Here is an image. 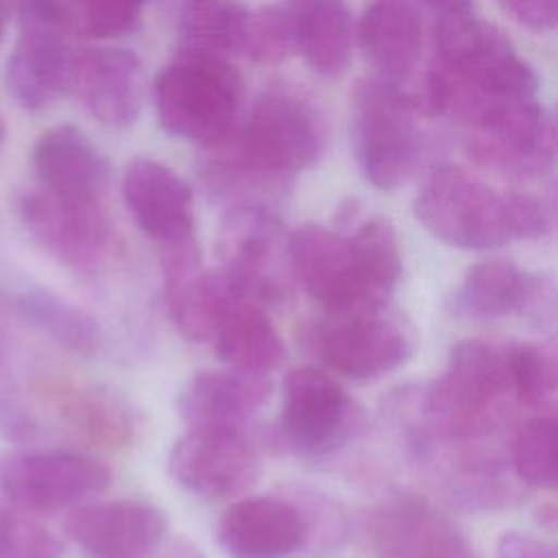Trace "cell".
Wrapping results in <instances>:
<instances>
[{
	"label": "cell",
	"mask_w": 558,
	"mask_h": 558,
	"mask_svg": "<svg viewBox=\"0 0 558 558\" xmlns=\"http://www.w3.org/2000/svg\"><path fill=\"white\" fill-rule=\"evenodd\" d=\"M434 41L421 92L412 96L425 116L466 124L495 102L536 96L532 65L497 26L471 13L438 17Z\"/></svg>",
	"instance_id": "cell-1"
},
{
	"label": "cell",
	"mask_w": 558,
	"mask_h": 558,
	"mask_svg": "<svg viewBox=\"0 0 558 558\" xmlns=\"http://www.w3.org/2000/svg\"><path fill=\"white\" fill-rule=\"evenodd\" d=\"M412 209L436 240L464 251L501 248L554 227L551 211L534 194L495 187L460 166L436 168Z\"/></svg>",
	"instance_id": "cell-2"
},
{
	"label": "cell",
	"mask_w": 558,
	"mask_h": 558,
	"mask_svg": "<svg viewBox=\"0 0 558 558\" xmlns=\"http://www.w3.org/2000/svg\"><path fill=\"white\" fill-rule=\"evenodd\" d=\"M512 395L506 344L458 342L445 371L412 395V418L403 423L412 451L427 445L473 442L497 429L501 405Z\"/></svg>",
	"instance_id": "cell-3"
},
{
	"label": "cell",
	"mask_w": 558,
	"mask_h": 558,
	"mask_svg": "<svg viewBox=\"0 0 558 558\" xmlns=\"http://www.w3.org/2000/svg\"><path fill=\"white\" fill-rule=\"evenodd\" d=\"M153 100L170 135L214 148L235 135L242 81L229 61L181 54L157 74Z\"/></svg>",
	"instance_id": "cell-4"
},
{
	"label": "cell",
	"mask_w": 558,
	"mask_h": 558,
	"mask_svg": "<svg viewBox=\"0 0 558 558\" xmlns=\"http://www.w3.org/2000/svg\"><path fill=\"white\" fill-rule=\"evenodd\" d=\"M412 96L379 76H364L351 96V146L377 190L401 187L418 166L421 133Z\"/></svg>",
	"instance_id": "cell-5"
},
{
	"label": "cell",
	"mask_w": 558,
	"mask_h": 558,
	"mask_svg": "<svg viewBox=\"0 0 558 558\" xmlns=\"http://www.w3.org/2000/svg\"><path fill=\"white\" fill-rule=\"evenodd\" d=\"M218 275L225 288L259 305H277L294 281L288 257V231L264 205L229 207L216 235Z\"/></svg>",
	"instance_id": "cell-6"
},
{
	"label": "cell",
	"mask_w": 558,
	"mask_h": 558,
	"mask_svg": "<svg viewBox=\"0 0 558 558\" xmlns=\"http://www.w3.org/2000/svg\"><path fill=\"white\" fill-rule=\"evenodd\" d=\"M364 427V408L327 371L296 366L283 377L279 449L327 458L353 442Z\"/></svg>",
	"instance_id": "cell-7"
},
{
	"label": "cell",
	"mask_w": 558,
	"mask_h": 558,
	"mask_svg": "<svg viewBox=\"0 0 558 558\" xmlns=\"http://www.w3.org/2000/svg\"><path fill=\"white\" fill-rule=\"evenodd\" d=\"M307 342L329 371L351 379H375L412 357L416 333L386 305L325 312L310 327Z\"/></svg>",
	"instance_id": "cell-8"
},
{
	"label": "cell",
	"mask_w": 558,
	"mask_h": 558,
	"mask_svg": "<svg viewBox=\"0 0 558 558\" xmlns=\"http://www.w3.org/2000/svg\"><path fill=\"white\" fill-rule=\"evenodd\" d=\"M462 126L466 153L504 174L541 177L558 157V126L536 96L495 102Z\"/></svg>",
	"instance_id": "cell-9"
},
{
	"label": "cell",
	"mask_w": 558,
	"mask_h": 558,
	"mask_svg": "<svg viewBox=\"0 0 558 558\" xmlns=\"http://www.w3.org/2000/svg\"><path fill=\"white\" fill-rule=\"evenodd\" d=\"M288 257L294 281L325 312L373 310L390 301L364 272L347 231L301 225L288 233Z\"/></svg>",
	"instance_id": "cell-10"
},
{
	"label": "cell",
	"mask_w": 558,
	"mask_h": 558,
	"mask_svg": "<svg viewBox=\"0 0 558 558\" xmlns=\"http://www.w3.org/2000/svg\"><path fill=\"white\" fill-rule=\"evenodd\" d=\"M318 113L288 92L262 94L229 146L255 168L275 177H292L310 168L323 153Z\"/></svg>",
	"instance_id": "cell-11"
},
{
	"label": "cell",
	"mask_w": 558,
	"mask_h": 558,
	"mask_svg": "<svg viewBox=\"0 0 558 558\" xmlns=\"http://www.w3.org/2000/svg\"><path fill=\"white\" fill-rule=\"evenodd\" d=\"M111 482L100 460L61 449H7L0 453V493L22 510L85 504Z\"/></svg>",
	"instance_id": "cell-12"
},
{
	"label": "cell",
	"mask_w": 558,
	"mask_h": 558,
	"mask_svg": "<svg viewBox=\"0 0 558 558\" xmlns=\"http://www.w3.org/2000/svg\"><path fill=\"white\" fill-rule=\"evenodd\" d=\"M168 473L203 499L244 497L262 475L259 445L251 432L190 427L170 447Z\"/></svg>",
	"instance_id": "cell-13"
},
{
	"label": "cell",
	"mask_w": 558,
	"mask_h": 558,
	"mask_svg": "<svg viewBox=\"0 0 558 558\" xmlns=\"http://www.w3.org/2000/svg\"><path fill=\"white\" fill-rule=\"evenodd\" d=\"M17 214L31 238L70 270L92 272L111 251L113 229L107 209L72 207L37 187L17 198Z\"/></svg>",
	"instance_id": "cell-14"
},
{
	"label": "cell",
	"mask_w": 558,
	"mask_h": 558,
	"mask_svg": "<svg viewBox=\"0 0 558 558\" xmlns=\"http://www.w3.org/2000/svg\"><path fill=\"white\" fill-rule=\"evenodd\" d=\"M366 532L377 558H475L462 532L445 514L405 490L371 510Z\"/></svg>",
	"instance_id": "cell-15"
},
{
	"label": "cell",
	"mask_w": 558,
	"mask_h": 558,
	"mask_svg": "<svg viewBox=\"0 0 558 558\" xmlns=\"http://www.w3.org/2000/svg\"><path fill=\"white\" fill-rule=\"evenodd\" d=\"M89 558H150L168 530L166 512L142 499L78 504L63 523Z\"/></svg>",
	"instance_id": "cell-16"
},
{
	"label": "cell",
	"mask_w": 558,
	"mask_h": 558,
	"mask_svg": "<svg viewBox=\"0 0 558 558\" xmlns=\"http://www.w3.org/2000/svg\"><path fill=\"white\" fill-rule=\"evenodd\" d=\"M39 187L81 209H107L111 170L92 140L72 124L48 129L33 148Z\"/></svg>",
	"instance_id": "cell-17"
},
{
	"label": "cell",
	"mask_w": 558,
	"mask_h": 558,
	"mask_svg": "<svg viewBox=\"0 0 558 558\" xmlns=\"http://www.w3.org/2000/svg\"><path fill=\"white\" fill-rule=\"evenodd\" d=\"M229 558H288L307 547V523L290 495H255L231 504L216 525Z\"/></svg>",
	"instance_id": "cell-18"
},
{
	"label": "cell",
	"mask_w": 558,
	"mask_h": 558,
	"mask_svg": "<svg viewBox=\"0 0 558 558\" xmlns=\"http://www.w3.org/2000/svg\"><path fill=\"white\" fill-rule=\"evenodd\" d=\"M159 266L166 310L177 331L192 342L211 340L227 288L218 272L203 266L196 238L159 244Z\"/></svg>",
	"instance_id": "cell-19"
},
{
	"label": "cell",
	"mask_w": 558,
	"mask_h": 558,
	"mask_svg": "<svg viewBox=\"0 0 558 558\" xmlns=\"http://www.w3.org/2000/svg\"><path fill=\"white\" fill-rule=\"evenodd\" d=\"M272 392L268 375L233 366L194 373L177 397L181 418L198 429L251 432V421Z\"/></svg>",
	"instance_id": "cell-20"
},
{
	"label": "cell",
	"mask_w": 558,
	"mask_h": 558,
	"mask_svg": "<svg viewBox=\"0 0 558 558\" xmlns=\"http://www.w3.org/2000/svg\"><path fill=\"white\" fill-rule=\"evenodd\" d=\"M120 190L131 218L157 246L194 235V194L170 166L137 157L124 168Z\"/></svg>",
	"instance_id": "cell-21"
},
{
	"label": "cell",
	"mask_w": 558,
	"mask_h": 558,
	"mask_svg": "<svg viewBox=\"0 0 558 558\" xmlns=\"http://www.w3.org/2000/svg\"><path fill=\"white\" fill-rule=\"evenodd\" d=\"M72 89L96 120L109 126H126L142 109V63L129 48H85L74 54Z\"/></svg>",
	"instance_id": "cell-22"
},
{
	"label": "cell",
	"mask_w": 558,
	"mask_h": 558,
	"mask_svg": "<svg viewBox=\"0 0 558 558\" xmlns=\"http://www.w3.org/2000/svg\"><path fill=\"white\" fill-rule=\"evenodd\" d=\"M355 37L375 76L403 87L423 52L418 7L414 0H368L360 15Z\"/></svg>",
	"instance_id": "cell-23"
},
{
	"label": "cell",
	"mask_w": 558,
	"mask_h": 558,
	"mask_svg": "<svg viewBox=\"0 0 558 558\" xmlns=\"http://www.w3.org/2000/svg\"><path fill=\"white\" fill-rule=\"evenodd\" d=\"M74 54L68 37L20 28V37L4 65V85L24 109H41L72 89Z\"/></svg>",
	"instance_id": "cell-24"
},
{
	"label": "cell",
	"mask_w": 558,
	"mask_h": 558,
	"mask_svg": "<svg viewBox=\"0 0 558 558\" xmlns=\"http://www.w3.org/2000/svg\"><path fill=\"white\" fill-rule=\"evenodd\" d=\"M214 349L225 366L270 375L283 357L286 347L268 307L227 290L216 327Z\"/></svg>",
	"instance_id": "cell-25"
},
{
	"label": "cell",
	"mask_w": 558,
	"mask_h": 558,
	"mask_svg": "<svg viewBox=\"0 0 558 558\" xmlns=\"http://www.w3.org/2000/svg\"><path fill=\"white\" fill-rule=\"evenodd\" d=\"M543 281L506 257H486L466 268L458 290L456 307L471 318H504L534 307Z\"/></svg>",
	"instance_id": "cell-26"
},
{
	"label": "cell",
	"mask_w": 558,
	"mask_h": 558,
	"mask_svg": "<svg viewBox=\"0 0 558 558\" xmlns=\"http://www.w3.org/2000/svg\"><path fill=\"white\" fill-rule=\"evenodd\" d=\"M296 52L325 76L340 74L353 50V20L344 0H288Z\"/></svg>",
	"instance_id": "cell-27"
},
{
	"label": "cell",
	"mask_w": 558,
	"mask_h": 558,
	"mask_svg": "<svg viewBox=\"0 0 558 558\" xmlns=\"http://www.w3.org/2000/svg\"><path fill=\"white\" fill-rule=\"evenodd\" d=\"M52 397L65 423L100 447H129L137 436V410L113 390L78 384L59 386L52 390Z\"/></svg>",
	"instance_id": "cell-28"
},
{
	"label": "cell",
	"mask_w": 558,
	"mask_h": 558,
	"mask_svg": "<svg viewBox=\"0 0 558 558\" xmlns=\"http://www.w3.org/2000/svg\"><path fill=\"white\" fill-rule=\"evenodd\" d=\"M248 20L235 0H187L179 15L181 54L229 61L246 48Z\"/></svg>",
	"instance_id": "cell-29"
},
{
	"label": "cell",
	"mask_w": 558,
	"mask_h": 558,
	"mask_svg": "<svg viewBox=\"0 0 558 558\" xmlns=\"http://www.w3.org/2000/svg\"><path fill=\"white\" fill-rule=\"evenodd\" d=\"M15 310L24 320L72 353L92 355L100 347L102 333L96 318L48 288L22 290L15 299Z\"/></svg>",
	"instance_id": "cell-30"
},
{
	"label": "cell",
	"mask_w": 558,
	"mask_h": 558,
	"mask_svg": "<svg viewBox=\"0 0 558 558\" xmlns=\"http://www.w3.org/2000/svg\"><path fill=\"white\" fill-rule=\"evenodd\" d=\"M514 477L532 488L558 490V418L523 421L508 447Z\"/></svg>",
	"instance_id": "cell-31"
},
{
	"label": "cell",
	"mask_w": 558,
	"mask_h": 558,
	"mask_svg": "<svg viewBox=\"0 0 558 558\" xmlns=\"http://www.w3.org/2000/svg\"><path fill=\"white\" fill-rule=\"evenodd\" d=\"M344 231L351 235V242L368 279L384 294L392 296L403 268L401 246L392 222L384 216H368L360 218L351 229Z\"/></svg>",
	"instance_id": "cell-32"
},
{
	"label": "cell",
	"mask_w": 558,
	"mask_h": 558,
	"mask_svg": "<svg viewBox=\"0 0 558 558\" xmlns=\"http://www.w3.org/2000/svg\"><path fill=\"white\" fill-rule=\"evenodd\" d=\"M506 362L517 401L538 405L558 390V351L534 342H510Z\"/></svg>",
	"instance_id": "cell-33"
},
{
	"label": "cell",
	"mask_w": 558,
	"mask_h": 558,
	"mask_svg": "<svg viewBox=\"0 0 558 558\" xmlns=\"http://www.w3.org/2000/svg\"><path fill=\"white\" fill-rule=\"evenodd\" d=\"M244 50L259 63H279L288 54L296 52L294 22L288 0L251 13Z\"/></svg>",
	"instance_id": "cell-34"
},
{
	"label": "cell",
	"mask_w": 558,
	"mask_h": 558,
	"mask_svg": "<svg viewBox=\"0 0 558 558\" xmlns=\"http://www.w3.org/2000/svg\"><path fill=\"white\" fill-rule=\"evenodd\" d=\"M0 436L15 445L39 436V423L22 397L7 347L0 349Z\"/></svg>",
	"instance_id": "cell-35"
},
{
	"label": "cell",
	"mask_w": 558,
	"mask_h": 558,
	"mask_svg": "<svg viewBox=\"0 0 558 558\" xmlns=\"http://www.w3.org/2000/svg\"><path fill=\"white\" fill-rule=\"evenodd\" d=\"M286 495H290L299 504L305 517L307 545L327 549V547H336L342 541L347 532V523H344L342 510L331 497L310 486H290L286 488Z\"/></svg>",
	"instance_id": "cell-36"
},
{
	"label": "cell",
	"mask_w": 558,
	"mask_h": 558,
	"mask_svg": "<svg viewBox=\"0 0 558 558\" xmlns=\"http://www.w3.org/2000/svg\"><path fill=\"white\" fill-rule=\"evenodd\" d=\"M146 0H81L83 31L92 37L129 35L142 17Z\"/></svg>",
	"instance_id": "cell-37"
},
{
	"label": "cell",
	"mask_w": 558,
	"mask_h": 558,
	"mask_svg": "<svg viewBox=\"0 0 558 558\" xmlns=\"http://www.w3.org/2000/svg\"><path fill=\"white\" fill-rule=\"evenodd\" d=\"M20 28L46 31L68 37L83 31L81 0H15Z\"/></svg>",
	"instance_id": "cell-38"
},
{
	"label": "cell",
	"mask_w": 558,
	"mask_h": 558,
	"mask_svg": "<svg viewBox=\"0 0 558 558\" xmlns=\"http://www.w3.org/2000/svg\"><path fill=\"white\" fill-rule=\"evenodd\" d=\"M59 538L41 523L15 514V558H61Z\"/></svg>",
	"instance_id": "cell-39"
},
{
	"label": "cell",
	"mask_w": 558,
	"mask_h": 558,
	"mask_svg": "<svg viewBox=\"0 0 558 558\" xmlns=\"http://www.w3.org/2000/svg\"><path fill=\"white\" fill-rule=\"evenodd\" d=\"M521 26L549 31L558 26V0H497Z\"/></svg>",
	"instance_id": "cell-40"
},
{
	"label": "cell",
	"mask_w": 558,
	"mask_h": 558,
	"mask_svg": "<svg viewBox=\"0 0 558 558\" xmlns=\"http://www.w3.org/2000/svg\"><path fill=\"white\" fill-rule=\"evenodd\" d=\"M495 558H558V545L525 532H504L495 547Z\"/></svg>",
	"instance_id": "cell-41"
},
{
	"label": "cell",
	"mask_w": 558,
	"mask_h": 558,
	"mask_svg": "<svg viewBox=\"0 0 558 558\" xmlns=\"http://www.w3.org/2000/svg\"><path fill=\"white\" fill-rule=\"evenodd\" d=\"M0 558H15V512L0 506Z\"/></svg>",
	"instance_id": "cell-42"
},
{
	"label": "cell",
	"mask_w": 558,
	"mask_h": 558,
	"mask_svg": "<svg viewBox=\"0 0 558 558\" xmlns=\"http://www.w3.org/2000/svg\"><path fill=\"white\" fill-rule=\"evenodd\" d=\"M159 556L157 558H207L192 541L187 538H172L170 543H161L157 547Z\"/></svg>",
	"instance_id": "cell-43"
},
{
	"label": "cell",
	"mask_w": 558,
	"mask_h": 558,
	"mask_svg": "<svg viewBox=\"0 0 558 558\" xmlns=\"http://www.w3.org/2000/svg\"><path fill=\"white\" fill-rule=\"evenodd\" d=\"M416 2L427 7L429 11L438 13V17L466 15L473 9V0H416Z\"/></svg>",
	"instance_id": "cell-44"
},
{
	"label": "cell",
	"mask_w": 558,
	"mask_h": 558,
	"mask_svg": "<svg viewBox=\"0 0 558 558\" xmlns=\"http://www.w3.org/2000/svg\"><path fill=\"white\" fill-rule=\"evenodd\" d=\"M7 22H9V9H7V0H0V41L4 37L7 31Z\"/></svg>",
	"instance_id": "cell-45"
},
{
	"label": "cell",
	"mask_w": 558,
	"mask_h": 558,
	"mask_svg": "<svg viewBox=\"0 0 558 558\" xmlns=\"http://www.w3.org/2000/svg\"><path fill=\"white\" fill-rule=\"evenodd\" d=\"M4 135H7V129H4V122H2V118H0V144L4 142Z\"/></svg>",
	"instance_id": "cell-46"
},
{
	"label": "cell",
	"mask_w": 558,
	"mask_h": 558,
	"mask_svg": "<svg viewBox=\"0 0 558 558\" xmlns=\"http://www.w3.org/2000/svg\"><path fill=\"white\" fill-rule=\"evenodd\" d=\"M556 126H558V124H556Z\"/></svg>",
	"instance_id": "cell-47"
}]
</instances>
